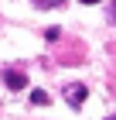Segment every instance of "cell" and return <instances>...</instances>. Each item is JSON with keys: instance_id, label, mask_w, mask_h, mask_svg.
Wrapping results in <instances>:
<instances>
[{"instance_id": "obj_7", "label": "cell", "mask_w": 116, "mask_h": 120, "mask_svg": "<svg viewBox=\"0 0 116 120\" xmlns=\"http://www.w3.org/2000/svg\"><path fill=\"white\" fill-rule=\"evenodd\" d=\"M109 120H116V113H113V117H109Z\"/></svg>"}, {"instance_id": "obj_5", "label": "cell", "mask_w": 116, "mask_h": 120, "mask_svg": "<svg viewBox=\"0 0 116 120\" xmlns=\"http://www.w3.org/2000/svg\"><path fill=\"white\" fill-rule=\"evenodd\" d=\"M79 4H99V0H79Z\"/></svg>"}, {"instance_id": "obj_3", "label": "cell", "mask_w": 116, "mask_h": 120, "mask_svg": "<svg viewBox=\"0 0 116 120\" xmlns=\"http://www.w3.org/2000/svg\"><path fill=\"white\" fill-rule=\"evenodd\" d=\"M31 103H34V106H48V103H51V96H48L45 89H34V93H31Z\"/></svg>"}, {"instance_id": "obj_2", "label": "cell", "mask_w": 116, "mask_h": 120, "mask_svg": "<svg viewBox=\"0 0 116 120\" xmlns=\"http://www.w3.org/2000/svg\"><path fill=\"white\" fill-rule=\"evenodd\" d=\"M4 82H7L10 89H24V86H27V75H24V72H7Z\"/></svg>"}, {"instance_id": "obj_1", "label": "cell", "mask_w": 116, "mask_h": 120, "mask_svg": "<svg viewBox=\"0 0 116 120\" xmlns=\"http://www.w3.org/2000/svg\"><path fill=\"white\" fill-rule=\"evenodd\" d=\"M68 103L79 110L82 103H85V86H68Z\"/></svg>"}, {"instance_id": "obj_6", "label": "cell", "mask_w": 116, "mask_h": 120, "mask_svg": "<svg viewBox=\"0 0 116 120\" xmlns=\"http://www.w3.org/2000/svg\"><path fill=\"white\" fill-rule=\"evenodd\" d=\"M109 10H113V21H116V4H113V7H109Z\"/></svg>"}, {"instance_id": "obj_4", "label": "cell", "mask_w": 116, "mask_h": 120, "mask_svg": "<svg viewBox=\"0 0 116 120\" xmlns=\"http://www.w3.org/2000/svg\"><path fill=\"white\" fill-rule=\"evenodd\" d=\"M34 7H58V4H65V0H31Z\"/></svg>"}]
</instances>
